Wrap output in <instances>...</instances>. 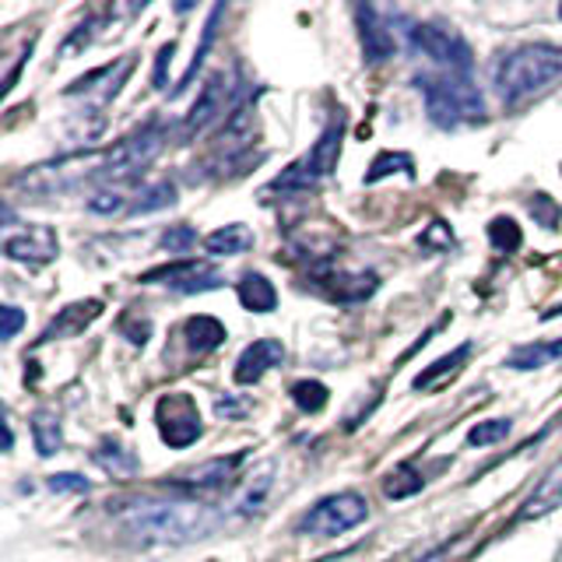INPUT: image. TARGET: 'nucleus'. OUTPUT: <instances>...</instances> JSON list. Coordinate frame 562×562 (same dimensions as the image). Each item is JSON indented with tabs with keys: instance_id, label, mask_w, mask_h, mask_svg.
<instances>
[{
	"instance_id": "40",
	"label": "nucleus",
	"mask_w": 562,
	"mask_h": 562,
	"mask_svg": "<svg viewBox=\"0 0 562 562\" xmlns=\"http://www.w3.org/2000/svg\"><path fill=\"white\" fill-rule=\"evenodd\" d=\"M0 316H4V327H0V338H4V341L18 338V330L25 327V313L18 310V306H4V310H0Z\"/></svg>"
},
{
	"instance_id": "15",
	"label": "nucleus",
	"mask_w": 562,
	"mask_h": 562,
	"mask_svg": "<svg viewBox=\"0 0 562 562\" xmlns=\"http://www.w3.org/2000/svg\"><path fill=\"white\" fill-rule=\"evenodd\" d=\"M356 25H359V40H362V60L366 64H383L397 53V40L386 18L376 8H356Z\"/></svg>"
},
{
	"instance_id": "13",
	"label": "nucleus",
	"mask_w": 562,
	"mask_h": 562,
	"mask_svg": "<svg viewBox=\"0 0 562 562\" xmlns=\"http://www.w3.org/2000/svg\"><path fill=\"white\" fill-rule=\"evenodd\" d=\"M246 453H233V457H211V461L190 468V471H180L176 479L166 482L169 492H180V496H198V492H218L233 482L236 468L243 464Z\"/></svg>"
},
{
	"instance_id": "6",
	"label": "nucleus",
	"mask_w": 562,
	"mask_h": 562,
	"mask_svg": "<svg viewBox=\"0 0 562 562\" xmlns=\"http://www.w3.org/2000/svg\"><path fill=\"white\" fill-rule=\"evenodd\" d=\"M366 520H369L366 496L356 488H345V492H334V496H324L321 503H313L306 514L295 520L292 531L310 535V538H338Z\"/></svg>"
},
{
	"instance_id": "5",
	"label": "nucleus",
	"mask_w": 562,
	"mask_h": 562,
	"mask_svg": "<svg viewBox=\"0 0 562 562\" xmlns=\"http://www.w3.org/2000/svg\"><path fill=\"white\" fill-rule=\"evenodd\" d=\"M166 127L158 120H148L145 127H137L134 134H127L123 140H116L113 148H105L99 155V183H123L134 180L137 172H145L155 155L166 145Z\"/></svg>"
},
{
	"instance_id": "7",
	"label": "nucleus",
	"mask_w": 562,
	"mask_h": 562,
	"mask_svg": "<svg viewBox=\"0 0 562 562\" xmlns=\"http://www.w3.org/2000/svg\"><path fill=\"white\" fill-rule=\"evenodd\" d=\"M408 35V46L415 57H426L436 67H443L447 75H464L471 78V67H474V53L464 43L461 32H453L447 25H432V22H415L404 29Z\"/></svg>"
},
{
	"instance_id": "4",
	"label": "nucleus",
	"mask_w": 562,
	"mask_h": 562,
	"mask_svg": "<svg viewBox=\"0 0 562 562\" xmlns=\"http://www.w3.org/2000/svg\"><path fill=\"white\" fill-rule=\"evenodd\" d=\"M341 140H345V116H330V123L321 131V137L313 140V148L295 158L289 169H281L274 180L268 183V190H281V193H306L313 190L321 180L338 169L341 158Z\"/></svg>"
},
{
	"instance_id": "25",
	"label": "nucleus",
	"mask_w": 562,
	"mask_h": 562,
	"mask_svg": "<svg viewBox=\"0 0 562 562\" xmlns=\"http://www.w3.org/2000/svg\"><path fill=\"white\" fill-rule=\"evenodd\" d=\"M236 295H239V303L243 310H250V313H271L278 306V292L274 285L263 274H243V281L236 285Z\"/></svg>"
},
{
	"instance_id": "23",
	"label": "nucleus",
	"mask_w": 562,
	"mask_h": 562,
	"mask_svg": "<svg viewBox=\"0 0 562 562\" xmlns=\"http://www.w3.org/2000/svg\"><path fill=\"white\" fill-rule=\"evenodd\" d=\"M471 359V341H464L461 348H453L450 356H443V359H436L432 366H426L422 373L412 380V386L415 391H436L439 383H443L447 376H453V373H461V366Z\"/></svg>"
},
{
	"instance_id": "36",
	"label": "nucleus",
	"mask_w": 562,
	"mask_h": 562,
	"mask_svg": "<svg viewBox=\"0 0 562 562\" xmlns=\"http://www.w3.org/2000/svg\"><path fill=\"white\" fill-rule=\"evenodd\" d=\"M127 207H131V201L123 198V193L102 190L95 198H88V211H92V215H120V211H127Z\"/></svg>"
},
{
	"instance_id": "22",
	"label": "nucleus",
	"mask_w": 562,
	"mask_h": 562,
	"mask_svg": "<svg viewBox=\"0 0 562 562\" xmlns=\"http://www.w3.org/2000/svg\"><path fill=\"white\" fill-rule=\"evenodd\" d=\"M250 246H254V233L243 222L222 225V228H215V233L204 239V250L211 257H239V254L250 250Z\"/></svg>"
},
{
	"instance_id": "32",
	"label": "nucleus",
	"mask_w": 562,
	"mask_h": 562,
	"mask_svg": "<svg viewBox=\"0 0 562 562\" xmlns=\"http://www.w3.org/2000/svg\"><path fill=\"white\" fill-rule=\"evenodd\" d=\"M176 204V187L172 183H151L137 193V198L131 201L127 215H148V211H162V207H172Z\"/></svg>"
},
{
	"instance_id": "39",
	"label": "nucleus",
	"mask_w": 562,
	"mask_h": 562,
	"mask_svg": "<svg viewBox=\"0 0 562 562\" xmlns=\"http://www.w3.org/2000/svg\"><path fill=\"white\" fill-rule=\"evenodd\" d=\"M531 215H535V218H541V225H544V228H555V225H559V218H562V211L552 204V198H544V193H538V198L531 201Z\"/></svg>"
},
{
	"instance_id": "11",
	"label": "nucleus",
	"mask_w": 562,
	"mask_h": 562,
	"mask_svg": "<svg viewBox=\"0 0 562 562\" xmlns=\"http://www.w3.org/2000/svg\"><path fill=\"white\" fill-rule=\"evenodd\" d=\"M313 285L321 289L330 303L351 306V303H366V299L380 289V278L373 271H345V268H334V263H316Z\"/></svg>"
},
{
	"instance_id": "37",
	"label": "nucleus",
	"mask_w": 562,
	"mask_h": 562,
	"mask_svg": "<svg viewBox=\"0 0 562 562\" xmlns=\"http://www.w3.org/2000/svg\"><path fill=\"white\" fill-rule=\"evenodd\" d=\"M49 492H75V496H85L92 482L85 479V474H75V471H60V474H49L46 479Z\"/></svg>"
},
{
	"instance_id": "35",
	"label": "nucleus",
	"mask_w": 562,
	"mask_h": 562,
	"mask_svg": "<svg viewBox=\"0 0 562 562\" xmlns=\"http://www.w3.org/2000/svg\"><path fill=\"white\" fill-rule=\"evenodd\" d=\"M198 246V228L190 225H169L162 233V250L166 254H190Z\"/></svg>"
},
{
	"instance_id": "14",
	"label": "nucleus",
	"mask_w": 562,
	"mask_h": 562,
	"mask_svg": "<svg viewBox=\"0 0 562 562\" xmlns=\"http://www.w3.org/2000/svg\"><path fill=\"white\" fill-rule=\"evenodd\" d=\"M60 254V239L49 225H29L22 233H11L4 239V257L8 260H22V263H49Z\"/></svg>"
},
{
	"instance_id": "3",
	"label": "nucleus",
	"mask_w": 562,
	"mask_h": 562,
	"mask_svg": "<svg viewBox=\"0 0 562 562\" xmlns=\"http://www.w3.org/2000/svg\"><path fill=\"white\" fill-rule=\"evenodd\" d=\"M422 99H426V113L436 127H461V123L485 120V99L479 92V85L464 75H418L415 78Z\"/></svg>"
},
{
	"instance_id": "1",
	"label": "nucleus",
	"mask_w": 562,
	"mask_h": 562,
	"mask_svg": "<svg viewBox=\"0 0 562 562\" xmlns=\"http://www.w3.org/2000/svg\"><path fill=\"white\" fill-rule=\"evenodd\" d=\"M110 517L140 544H187L207 538L222 524L218 509L193 499H113Z\"/></svg>"
},
{
	"instance_id": "29",
	"label": "nucleus",
	"mask_w": 562,
	"mask_h": 562,
	"mask_svg": "<svg viewBox=\"0 0 562 562\" xmlns=\"http://www.w3.org/2000/svg\"><path fill=\"white\" fill-rule=\"evenodd\" d=\"M426 488V474H422L415 464H397L391 474L383 479V496L386 499H408V496H415V492H422Z\"/></svg>"
},
{
	"instance_id": "8",
	"label": "nucleus",
	"mask_w": 562,
	"mask_h": 562,
	"mask_svg": "<svg viewBox=\"0 0 562 562\" xmlns=\"http://www.w3.org/2000/svg\"><path fill=\"white\" fill-rule=\"evenodd\" d=\"M236 92H239L236 70H215V75H207L204 85H201V92H198V99H193V105H190V113L180 123V140L201 137L211 127V123L233 113L236 105H239Z\"/></svg>"
},
{
	"instance_id": "41",
	"label": "nucleus",
	"mask_w": 562,
	"mask_h": 562,
	"mask_svg": "<svg viewBox=\"0 0 562 562\" xmlns=\"http://www.w3.org/2000/svg\"><path fill=\"white\" fill-rule=\"evenodd\" d=\"M176 53V43H166L162 49H158V60H155V88H166V67L172 60Z\"/></svg>"
},
{
	"instance_id": "9",
	"label": "nucleus",
	"mask_w": 562,
	"mask_h": 562,
	"mask_svg": "<svg viewBox=\"0 0 562 562\" xmlns=\"http://www.w3.org/2000/svg\"><path fill=\"white\" fill-rule=\"evenodd\" d=\"M155 422H158V436H162L172 450H183V447L198 443V439H201L198 401H193L190 394H183V391L166 394L162 401L155 404Z\"/></svg>"
},
{
	"instance_id": "30",
	"label": "nucleus",
	"mask_w": 562,
	"mask_h": 562,
	"mask_svg": "<svg viewBox=\"0 0 562 562\" xmlns=\"http://www.w3.org/2000/svg\"><path fill=\"white\" fill-rule=\"evenodd\" d=\"M394 172H404L412 180V176H415V158L408 151H380L373 158V166H369V172H366V183L373 187V183L386 180V176H394Z\"/></svg>"
},
{
	"instance_id": "21",
	"label": "nucleus",
	"mask_w": 562,
	"mask_h": 562,
	"mask_svg": "<svg viewBox=\"0 0 562 562\" xmlns=\"http://www.w3.org/2000/svg\"><path fill=\"white\" fill-rule=\"evenodd\" d=\"M92 461L110 474V479H134L140 471V457L131 447H123L120 439H102L92 450Z\"/></svg>"
},
{
	"instance_id": "20",
	"label": "nucleus",
	"mask_w": 562,
	"mask_h": 562,
	"mask_svg": "<svg viewBox=\"0 0 562 562\" xmlns=\"http://www.w3.org/2000/svg\"><path fill=\"white\" fill-rule=\"evenodd\" d=\"M254 116H257V95H246L233 113L225 116V127H222V148L225 151H239L254 140Z\"/></svg>"
},
{
	"instance_id": "27",
	"label": "nucleus",
	"mask_w": 562,
	"mask_h": 562,
	"mask_svg": "<svg viewBox=\"0 0 562 562\" xmlns=\"http://www.w3.org/2000/svg\"><path fill=\"white\" fill-rule=\"evenodd\" d=\"M222 14H225V8H222V4H218V8H211L207 22H204V29H201V46L193 49V60H190V67L183 70L180 85L172 88V95H183L187 88L193 85V78H198V70H201V64H204V57H207V49H211V43H215V32H218V22H222Z\"/></svg>"
},
{
	"instance_id": "18",
	"label": "nucleus",
	"mask_w": 562,
	"mask_h": 562,
	"mask_svg": "<svg viewBox=\"0 0 562 562\" xmlns=\"http://www.w3.org/2000/svg\"><path fill=\"white\" fill-rule=\"evenodd\" d=\"M274 471H278L274 461H260L250 474H246L239 496H236V514L239 517H254L257 509L263 506V499H268V492L274 485Z\"/></svg>"
},
{
	"instance_id": "42",
	"label": "nucleus",
	"mask_w": 562,
	"mask_h": 562,
	"mask_svg": "<svg viewBox=\"0 0 562 562\" xmlns=\"http://www.w3.org/2000/svg\"><path fill=\"white\" fill-rule=\"evenodd\" d=\"M215 412H218V415H225V418H233V415H239L243 408H239V404H236V401H225V397H218V404H215Z\"/></svg>"
},
{
	"instance_id": "26",
	"label": "nucleus",
	"mask_w": 562,
	"mask_h": 562,
	"mask_svg": "<svg viewBox=\"0 0 562 562\" xmlns=\"http://www.w3.org/2000/svg\"><path fill=\"white\" fill-rule=\"evenodd\" d=\"M183 338H187L190 351L207 356V351H215L225 341V327L215 321V316H190V321L183 324Z\"/></svg>"
},
{
	"instance_id": "19",
	"label": "nucleus",
	"mask_w": 562,
	"mask_h": 562,
	"mask_svg": "<svg viewBox=\"0 0 562 562\" xmlns=\"http://www.w3.org/2000/svg\"><path fill=\"white\" fill-rule=\"evenodd\" d=\"M99 313H102V303L99 299H85V303H70L60 310V316L53 321L46 330H43V338L40 341H53V338H75V334H81L92 321H99Z\"/></svg>"
},
{
	"instance_id": "2",
	"label": "nucleus",
	"mask_w": 562,
	"mask_h": 562,
	"mask_svg": "<svg viewBox=\"0 0 562 562\" xmlns=\"http://www.w3.org/2000/svg\"><path fill=\"white\" fill-rule=\"evenodd\" d=\"M492 85H496L499 99L509 110L552 92L562 85V46L524 43L499 53L496 64H492Z\"/></svg>"
},
{
	"instance_id": "12",
	"label": "nucleus",
	"mask_w": 562,
	"mask_h": 562,
	"mask_svg": "<svg viewBox=\"0 0 562 562\" xmlns=\"http://www.w3.org/2000/svg\"><path fill=\"white\" fill-rule=\"evenodd\" d=\"M137 281L140 285H169L176 292H207L222 285V274L207 260H176L145 271Z\"/></svg>"
},
{
	"instance_id": "43",
	"label": "nucleus",
	"mask_w": 562,
	"mask_h": 562,
	"mask_svg": "<svg viewBox=\"0 0 562 562\" xmlns=\"http://www.w3.org/2000/svg\"><path fill=\"white\" fill-rule=\"evenodd\" d=\"M559 18H562V4H559Z\"/></svg>"
},
{
	"instance_id": "16",
	"label": "nucleus",
	"mask_w": 562,
	"mask_h": 562,
	"mask_svg": "<svg viewBox=\"0 0 562 562\" xmlns=\"http://www.w3.org/2000/svg\"><path fill=\"white\" fill-rule=\"evenodd\" d=\"M285 362V345H281L278 338H260L254 345H246L243 348V356L236 359V383L239 386H254L263 380V373L274 366Z\"/></svg>"
},
{
	"instance_id": "38",
	"label": "nucleus",
	"mask_w": 562,
	"mask_h": 562,
	"mask_svg": "<svg viewBox=\"0 0 562 562\" xmlns=\"http://www.w3.org/2000/svg\"><path fill=\"white\" fill-rule=\"evenodd\" d=\"M120 334L127 338L131 345H145L148 341V334H151V324L148 321H140V316H134V313H127L120 321Z\"/></svg>"
},
{
	"instance_id": "28",
	"label": "nucleus",
	"mask_w": 562,
	"mask_h": 562,
	"mask_svg": "<svg viewBox=\"0 0 562 562\" xmlns=\"http://www.w3.org/2000/svg\"><path fill=\"white\" fill-rule=\"evenodd\" d=\"M32 439H35V450H40V457H53L60 453L64 447V429H60V418L57 412H35L32 415Z\"/></svg>"
},
{
	"instance_id": "33",
	"label": "nucleus",
	"mask_w": 562,
	"mask_h": 562,
	"mask_svg": "<svg viewBox=\"0 0 562 562\" xmlns=\"http://www.w3.org/2000/svg\"><path fill=\"white\" fill-rule=\"evenodd\" d=\"M488 243L496 246L499 254H517L520 246H524V233H520V225L514 218H492L488 222Z\"/></svg>"
},
{
	"instance_id": "10",
	"label": "nucleus",
	"mask_w": 562,
	"mask_h": 562,
	"mask_svg": "<svg viewBox=\"0 0 562 562\" xmlns=\"http://www.w3.org/2000/svg\"><path fill=\"white\" fill-rule=\"evenodd\" d=\"M134 67H137V57L134 53H127V57H120L116 64H102L95 70H88L85 78H78L75 85L67 88V99H85L88 105H92V113L105 110L116 95H120V88L127 85V78L134 75Z\"/></svg>"
},
{
	"instance_id": "24",
	"label": "nucleus",
	"mask_w": 562,
	"mask_h": 562,
	"mask_svg": "<svg viewBox=\"0 0 562 562\" xmlns=\"http://www.w3.org/2000/svg\"><path fill=\"white\" fill-rule=\"evenodd\" d=\"M555 359H562V338L555 341H535V345H517L514 351L506 356V366L509 369H541V366H552Z\"/></svg>"
},
{
	"instance_id": "34",
	"label": "nucleus",
	"mask_w": 562,
	"mask_h": 562,
	"mask_svg": "<svg viewBox=\"0 0 562 562\" xmlns=\"http://www.w3.org/2000/svg\"><path fill=\"white\" fill-rule=\"evenodd\" d=\"M509 432H514V422L509 418H485L479 422V426H471L468 429V447H492V443H499V439H506Z\"/></svg>"
},
{
	"instance_id": "31",
	"label": "nucleus",
	"mask_w": 562,
	"mask_h": 562,
	"mask_svg": "<svg viewBox=\"0 0 562 562\" xmlns=\"http://www.w3.org/2000/svg\"><path fill=\"white\" fill-rule=\"evenodd\" d=\"M289 394L295 401V408L306 412V415H321L327 408V401H330V391L321 380H295L289 386Z\"/></svg>"
},
{
	"instance_id": "17",
	"label": "nucleus",
	"mask_w": 562,
	"mask_h": 562,
	"mask_svg": "<svg viewBox=\"0 0 562 562\" xmlns=\"http://www.w3.org/2000/svg\"><path fill=\"white\" fill-rule=\"evenodd\" d=\"M559 506H562V457L541 474V482L535 485L531 496H527L517 520H538V517L552 514V509H559Z\"/></svg>"
}]
</instances>
